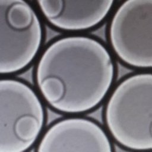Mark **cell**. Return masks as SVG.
Wrapping results in <instances>:
<instances>
[{
	"label": "cell",
	"instance_id": "cell-1",
	"mask_svg": "<svg viewBox=\"0 0 152 152\" xmlns=\"http://www.w3.org/2000/svg\"><path fill=\"white\" fill-rule=\"evenodd\" d=\"M116 73L113 55L100 40L68 34L50 42L34 69L37 92L59 112L77 115L97 107L110 91Z\"/></svg>",
	"mask_w": 152,
	"mask_h": 152
},
{
	"label": "cell",
	"instance_id": "cell-2",
	"mask_svg": "<svg viewBox=\"0 0 152 152\" xmlns=\"http://www.w3.org/2000/svg\"><path fill=\"white\" fill-rule=\"evenodd\" d=\"M104 109L109 136L122 147L144 151L152 148V75H129L111 89Z\"/></svg>",
	"mask_w": 152,
	"mask_h": 152
},
{
	"label": "cell",
	"instance_id": "cell-3",
	"mask_svg": "<svg viewBox=\"0 0 152 152\" xmlns=\"http://www.w3.org/2000/svg\"><path fill=\"white\" fill-rule=\"evenodd\" d=\"M45 119L38 92L18 79L1 78L0 152L28 150L40 138Z\"/></svg>",
	"mask_w": 152,
	"mask_h": 152
},
{
	"label": "cell",
	"instance_id": "cell-4",
	"mask_svg": "<svg viewBox=\"0 0 152 152\" xmlns=\"http://www.w3.org/2000/svg\"><path fill=\"white\" fill-rule=\"evenodd\" d=\"M0 30L1 75L25 69L37 56L43 39L37 10L24 0H0Z\"/></svg>",
	"mask_w": 152,
	"mask_h": 152
},
{
	"label": "cell",
	"instance_id": "cell-5",
	"mask_svg": "<svg viewBox=\"0 0 152 152\" xmlns=\"http://www.w3.org/2000/svg\"><path fill=\"white\" fill-rule=\"evenodd\" d=\"M152 0H126L111 16L108 39L115 55L125 64L148 69L152 65Z\"/></svg>",
	"mask_w": 152,
	"mask_h": 152
},
{
	"label": "cell",
	"instance_id": "cell-6",
	"mask_svg": "<svg viewBox=\"0 0 152 152\" xmlns=\"http://www.w3.org/2000/svg\"><path fill=\"white\" fill-rule=\"evenodd\" d=\"M112 148L106 130L94 121L78 116L52 124L37 143L40 152H111Z\"/></svg>",
	"mask_w": 152,
	"mask_h": 152
},
{
	"label": "cell",
	"instance_id": "cell-7",
	"mask_svg": "<svg viewBox=\"0 0 152 152\" xmlns=\"http://www.w3.org/2000/svg\"><path fill=\"white\" fill-rule=\"evenodd\" d=\"M37 8L53 27L65 31L78 32L94 28L109 15L113 0H40Z\"/></svg>",
	"mask_w": 152,
	"mask_h": 152
}]
</instances>
